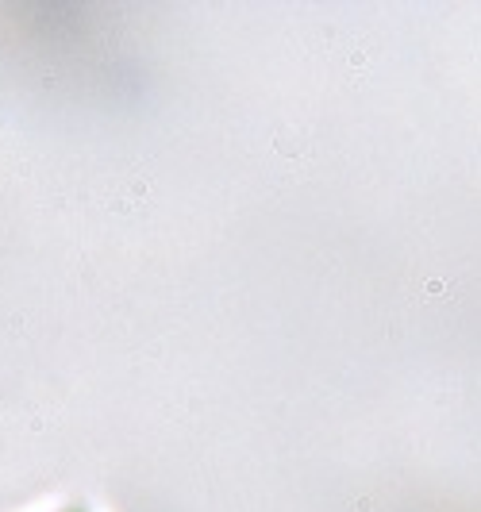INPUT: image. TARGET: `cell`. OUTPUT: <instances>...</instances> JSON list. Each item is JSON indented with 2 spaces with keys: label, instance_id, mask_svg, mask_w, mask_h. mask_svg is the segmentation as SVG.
<instances>
[{
  "label": "cell",
  "instance_id": "cell-1",
  "mask_svg": "<svg viewBox=\"0 0 481 512\" xmlns=\"http://www.w3.org/2000/svg\"><path fill=\"white\" fill-rule=\"evenodd\" d=\"M62 512H85V509H62Z\"/></svg>",
  "mask_w": 481,
  "mask_h": 512
}]
</instances>
